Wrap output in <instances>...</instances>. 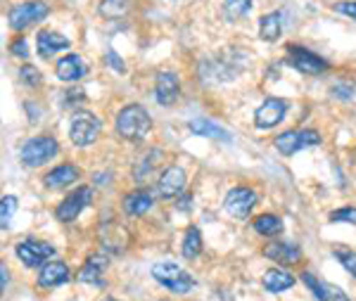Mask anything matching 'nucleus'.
<instances>
[{
  "label": "nucleus",
  "instance_id": "obj_35",
  "mask_svg": "<svg viewBox=\"0 0 356 301\" xmlns=\"http://www.w3.org/2000/svg\"><path fill=\"white\" fill-rule=\"evenodd\" d=\"M335 12L347 14L349 19H356V0H339V3H335Z\"/></svg>",
  "mask_w": 356,
  "mask_h": 301
},
{
  "label": "nucleus",
  "instance_id": "obj_3",
  "mask_svg": "<svg viewBox=\"0 0 356 301\" xmlns=\"http://www.w3.org/2000/svg\"><path fill=\"white\" fill-rule=\"evenodd\" d=\"M152 278L161 284V287L169 289V292H174V294H188V292H192V287H195V278L188 276L181 266H176V263H171V261L152 266Z\"/></svg>",
  "mask_w": 356,
  "mask_h": 301
},
{
  "label": "nucleus",
  "instance_id": "obj_39",
  "mask_svg": "<svg viewBox=\"0 0 356 301\" xmlns=\"http://www.w3.org/2000/svg\"><path fill=\"white\" fill-rule=\"evenodd\" d=\"M107 62H110L115 69H119V72H123V64L117 60V52H110V55H107Z\"/></svg>",
  "mask_w": 356,
  "mask_h": 301
},
{
  "label": "nucleus",
  "instance_id": "obj_22",
  "mask_svg": "<svg viewBox=\"0 0 356 301\" xmlns=\"http://www.w3.org/2000/svg\"><path fill=\"white\" fill-rule=\"evenodd\" d=\"M188 128H190L195 136H202V138H214V141H226L230 143V133L226 131V128L217 126L214 121L209 119H192L188 123Z\"/></svg>",
  "mask_w": 356,
  "mask_h": 301
},
{
  "label": "nucleus",
  "instance_id": "obj_29",
  "mask_svg": "<svg viewBox=\"0 0 356 301\" xmlns=\"http://www.w3.org/2000/svg\"><path fill=\"white\" fill-rule=\"evenodd\" d=\"M14 211H17V197L5 195L3 202H0V225H3V230L10 228V221H12Z\"/></svg>",
  "mask_w": 356,
  "mask_h": 301
},
{
  "label": "nucleus",
  "instance_id": "obj_8",
  "mask_svg": "<svg viewBox=\"0 0 356 301\" xmlns=\"http://www.w3.org/2000/svg\"><path fill=\"white\" fill-rule=\"evenodd\" d=\"M257 192L252 190V187H245V185H237L233 190L226 195L224 200V209L228 216L233 218H247L252 214V209H255L257 204Z\"/></svg>",
  "mask_w": 356,
  "mask_h": 301
},
{
  "label": "nucleus",
  "instance_id": "obj_4",
  "mask_svg": "<svg viewBox=\"0 0 356 301\" xmlns=\"http://www.w3.org/2000/svg\"><path fill=\"white\" fill-rule=\"evenodd\" d=\"M48 12H50V8L43 0H24L8 12V24L12 31H24L46 19Z\"/></svg>",
  "mask_w": 356,
  "mask_h": 301
},
{
  "label": "nucleus",
  "instance_id": "obj_10",
  "mask_svg": "<svg viewBox=\"0 0 356 301\" xmlns=\"http://www.w3.org/2000/svg\"><path fill=\"white\" fill-rule=\"evenodd\" d=\"M14 251H17L19 261L29 268L46 266L48 259L55 256V249H52L48 242H39V240H21L19 245L14 247Z\"/></svg>",
  "mask_w": 356,
  "mask_h": 301
},
{
  "label": "nucleus",
  "instance_id": "obj_15",
  "mask_svg": "<svg viewBox=\"0 0 356 301\" xmlns=\"http://www.w3.org/2000/svg\"><path fill=\"white\" fill-rule=\"evenodd\" d=\"M55 74L64 83H77V81H81L88 74V67H86V62L81 60L79 55L69 52V55H64L62 60L55 64Z\"/></svg>",
  "mask_w": 356,
  "mask_h": 301
},
{
  "label": "nucleus",
  "instance_id": "obj_7",
  "mask_svg": "<svg viewBox=\"0 0 356 301\" xmlns=\"http://www.w3.org/2000/svg\"><path fill=\"white\" fill-rule=\"evenodd\" d=\"M90 197H93V190L88 185H81L77 190H72L62 202L57 204V211L55 216L59 218L62 223H72L79 218V214L83 211L86 207L90 204Z\"/></svg>",
  "mask_w": 356,
  "mask_h": 301
},
{
  "label": "nucleus",
  "instance_id": "obj_18",
  "mask_svg": "<svg viewBox=\"0 0 356 301\" xmlns=\"http://www.w3.org/2000/svg\"><path fill=\"white\" fill-rule=\"evenodd\" d=\"M152 209V195H150L145 187H138V190H131L126 197H123V214L131 218L145 216V214Z\"/></svg>",
  "mask_w": 356,
  "mask_h": 301
},
{
  "label": "nucleus",
  "instance_id": "obj_25",
  "mask_svg": "<svg viewBox=\"0 0 356 301\" xmlns=\"http://www.w3.org/2000/svg\"><path fill=\"white\" fill-rule=\"evenodd\" d=\"M252 228L259 235H264V238H276L280 230H283V221H280L276 214H259L255 221H252Z\"/></svg>",
  "mask_w": 356,
  "mask_h": 301
},
{
  "label": "nucleus",
  "instance_id": "obj_23",
  "mask_svg": "<svg viewBox=\"0 0 356 301\" xmlns=\"http://www.w3.org/2000/svg\"><path fill=\"white\" fill-rule=\"evenodd\" d=\"M161 157H164V154H161V149H157V147L150 149V152H145L143 159H140L138 164H136V171H133V178H136L138 183H143V180L148 178V176L152 174V171L161 164Z\"/></svg>",
  "mask_w": 356,
  "mask_h": 301
},
{
  "label": "nucleus",
  "instance_id": "obj_14",
  "mask_svg": "<svg viewBox=\"0 0 356 301\" xmlns=\"http://www.w3.org/2000/svg\"><path fill=\"white\" fill-rule=\"evenodd\" d=\"M181 95V81L174 72H161L155 81V98L161 107H171Z\"/></svg>",
  "mask_w": 356,
  "mask_h": 301
},
{
  "label": "nucleus",
  "instance_id": "obj_38",
  "mask_svg": "<svg viewBox=\"0 0 356 301\" xmlns=\"http://www.w3.org/2000/svg\"><path fill=\"white\" fill-rule=\"evenodd\" d=\"M0 280H3V284H0V289H3V292H5V289H8V266H5V263H3V266H0Z\"/></svg>",
  "mask_w": 356,
  "mask_h": 301
},
{
  "label": "nucleus",
  "instance_id": "obj_24",
  "mask_svg": "<svg viewBox=\"0 0 356 301\" xmlns=\"http://www.w3.org/2000/svg\"><path fill=\"white\" fill-rule=\"evenodd\" d=\"M280 31H283V19H280V12H268L264 14L261 21H259V36L264 41H278Z\"/></svg>",
  "mask_w": 356,
  "mask_h": 301
},
{
  "label": "nucleus",
  "instance_id": "obj_33",
  "mask_svg": "<svg viewBox=\"0 0 356 301\" xmlns=\"http://www.w3.org/2000/svg\"><path fill=\"white\" fill-rule=\"evenodd\" d=\"M330 221L335 223H356V207H342L330 214Z\"/></svg>",
  "mask_w": 356,
  "mask_h": 301
},
{
  "label": "nucleus",
  "instance_id": "obj_20",
  "mask_svg": "<svg viewBox=\"0 0 356 301\" xmlns=\"http://www.w3.org/2000/svg\"><path fill=\"white\" fill-rule=\"evenodd\" d=\"M264 256L271 261H278V263H297L301 256L299 247L297 245H290V242H268L264 247Z\"/></svg>",
  "mask_w": 356,
  "mask_h": 301
},
{
  "label": "nucleus",
  "instance_id": "obj_36",
  "mask_svg": "<svg viewBox=\"0 0 356 301\" xmlns=\"http://www.w3.org/2000/svg\"><path fill=\"white\" fill-rule=\"evenodd\" d=\"M328 301H352V299H349L339 287H333V284H328Z\"/></svg>",
  "mask_w": 356,
  "mask_h": 301
},
{
  "label": "nucleus",
  "instance_id": "obj_31",
  "mask_svg": "<svg viewBox=\"0 0 356 301\" xmlns=\"http://www.w3.org/2000/svg\"><path fill=\"white\" fill-rule=\"evenodd\" d=\"M301 282H306V287L314 292L316 301H328V284L314 278L311 273H301Z\"/></svg>",
  "mask_w": 356,
  "mask_h": 301
},
{
  "label": "nucleus",
  "instance_id": "obj_19",
  "mask_svg": "<svg viewBox=\"0 0 356 301\" xmlns=\"http://www.w3.org/2000/svg\"><path fill=\"white\" fill-rule=\"evenodd\" d=\"M72 45L69 39H64L62 34H57V31H41L39 39H36V50H39L41 57H52L57 55L59 50H67V48Z\"/></svg>",
  "mask_w": 356,
  "mask_h": 301
},
{
  "label": "nucleus",
  "instance_id": "obj_13",
  "mask_svg": "<svg viewBox=\"0 0 356 301\" xmlns=\"http://www.w3.org/2000/svg\"><path fill=\"white\" fill-rule=\"evenodd\" d=\"M110 266V259L107 254H93L83 266L79 268L77 273V282L79 284H93V287H105V280H102V273Z\"/></svg>",
  "mask_w": 356,
  "mask_h": 301
},
{
  "label": "nucleus",
  "instance_id": "obj_5",
  "mask_svg": "<svg viewBox=\"0 0 356 301\" xmlns=\"http://www.w3.org/2000/svg\"><path fill=\"white\" fill-rule=\"evenodd\" d=\"M102 123L93 112H77L69 123V138L77 147H88L100 138Z\"/></svg>",
  "mask_w": 356,
  "mask_h": 301
},
{
  "label": "nucleus",
  "instance_id": "obj_6",
  "mask_svg": "<svg viewBox=\"0 0 356 301\" xmlns=\"http://www.w3.org/2000/svg\"><path fill=\"white\" fill-rule=\"evenodd\" d=\"M321 143V136H318V131L314 128H293V131H285L276 136V149L280 154H285V157H293L295 152H301V149L306 147H314V145Z\"/></svg>",
  "mask_w": 356,
  "mask_h": 301
},
{
  "label": "nucleus",
  "instance_id": "obj_2",
  "mask_svg": "<svg viewBox=\"0 0 356 301\" xmlns=\"http://www.w3.org/2000/svg\"><path fill=\"white\" fill-rule=\"evenodd\" d=\"M59 152V145L55 138L50 136H36L29 138L19 149V161L26 169H39V166L48 164L55 154Z\"/></svg>",
  "mask_w": 356,
  "mask_h": 301
},
{
  "label": "nucleus",
  "instance_id": "obj_16",
  "mask_svg": "<svg viewBox=\"0 0 356 301\" xmlns=\"http://www.w3.org/2000/svg\"><path fill=\"white\" fill-rule=\"evenodd\" d=\"M69 266L62 261H50L46 266H41L39 271V287L48 289V287H59V284H67L69 282Z\"/></svg>",
  "mask_w": 356,
  "mask_h": 301
},
{
  "label": "nucleus",
  "instance_id": "obj_1",
  "mask_svg": "<svg viewBox=\"0 0 356 301\" xmlns=\"http://www.w3.org/2000/svg\"><path fill=\"white\" fill-rule=\"evenodd\" d=\"M152 128V119H150L148 110L143 105H126L119 110L115 131L123 141H143Z\"/></svg>",
  "mask_w": 356,
  "mask_h": 301
},
{
  "label": "nucleus",
  "instance_id": "obj_12",
  "mask_svg": "<svg viewBox=\"0 0 356 301\" xmlns=\"http://www.w3.org/2000/svg\"><path fill=\"white\" fill-rule=\"evenodd\" d=\"M288 114V102L280 98H268L255 112V126L257 128H276Z\"/></svg>",
  "mask_w": 356,
  "mask_h": 301
},
{
  "label": "nucleus",
  "instance_id": "obj_28",
  "mask_svg": "<svg viewBox=\"0 0 356 301\" xmlns=\"http://www.w3.org/2000/svg\"><path fill=\"white\" fill-rule=\"evenodd\" d=\"M333 254H335V259L339 261V266H344V271L356 278V251L347 249V247H335Z\"/></svg>",
  "mask_w": 356,
  "mask_h": 301
},
{
  "label": "nucleus",
  "instance_id": "obj_17",
  "mask_svg": "<svg viewBox=\"0 0 356 301\" xmlns=\"http://www.w3.org/2000/svg\"><path fill=\"white\" fill-rule=\"evenodd\" d=\"M77 180H79V169L74 164H59L52 171H48L46 178H43L46 187H50V190H64V187L74 185Z\"/></svg>",
  "mask_w": 356,
  "mask_h": 301
},
{
  "label": "nucleus",
  "instance_id": "obj_27",
  "mask_svg": "<svg viewBox=\"0 0 356 301\" xmlns=\"http://www.w3.org/2000/svg\"><path fill=\"white\" fill-rule=\"evenodd\" d=\"M98 12L105 19H121L128 12V0H102Z\"/></svg>",
  "mask_w": 356,
  "mask_h": 301
},
{
  "label": "nucleus",
  "instance_id": "obj_21",
  "mask_svg": "<svg viewBox=\"0 0 356 301\" xmlns=\"http://www.w3.org/2000/svg\"><path fill=\"white\" fill-rule=\"evenodd\" d=\"M261 284L266 287V292L280 294V292H288V289L293 287L295 276H290L288 271H280V268H271V271L264 273Z\"/></svg>",
  "mask_w": 356,
  "mask_h": 301
},
{
  "label": "nucleus",
  "instance_id": "obj_26",
  "mask_svg": "<svg viewBox=\"0 0 356 301\" xmlns=\"http://www.w3.org/2000/svg\"><path fill=\"white\" fill-rule=\"evenodd\" d=\"M183 256L186 259H195V256L202 251V233H199L197 225H190L183 235V247H181Z\"/></svg>",
  "mask_w": 356,
  "mask_h": 301
},
{
  "label": "nucleus",
  "instance_id": "obj_32",
  "mask_svg": "<svg viewBox=\"0 0 356 301\" xmlns=\"http://www.w3.org/2000/svg\"><path fill=\"white\" fill-rule=\"evenodd\" d=\"M19 81L24 85H29V88H36V85H41V72L36 67H31V64H24V67L19 69Z\"/></svg>",
  "mask_w": 356,
  "mask_h": 301
},
{
  "label": "nucleus",
  "instance_id": "obj_41",
  "mask_svg": "<svg viewBox=\"0 0 356 301\" xmlns=\"http://www.w3.org/2000/svg\"><path fill=\"white\" fill-rule=\"evenodd\" d=\"M161 301H169V299H161Z\"/></svg>",
  "mask_w": 356,
  "mask_h": 301
},
{
  "label": "nucleus",
  "instance_id": "obj_37",
  "mask_svg": "<svg viewBox=\"0 0 356 301\" xmlns=\"http://www.w3.org/2000/svg\"><path fill=\"white\" fill-rule=\"evenodd\" d=\"M333 95H337V98H342V100H349V98H354V88L352 85H335V88H333Z\"/></svg>",
  "mask_w": 356,
  "mask_h": 301
},
{
  "label": "nucleus",
  "instance_id": "obj_9",
  "mask_svg": "<svg viewBox=\"0 0 356 301\" xmlns=\"http://www.w3.org/2000/svg\"><path fill=\"white\" fill-rule=\"evenodd\" d=\"M288 62L293 64L299 74H306V76H316V74L326 72L330 64H328L323 57H318L316 52L306 50V48L301 45H290L288 48Z\"/></svg>",
  "mask_w": 356,
  "mask_h": 301
},
{
  "label": "nucleus",
  "instance_id": "obj_11",
  "mask_svg": "<svg viewBox=\"0 0 356 301\" xmlns=\"http://www.w3.org/2000/svg\"><path fill=\"white\" fill-rule=\"evenodd\" d=\"M183 190H186V171L181 166H166L157 180V195L161 200H171L183 195Z\"/></svg>",
  "mask_w": 356,
  "mask_h": 301
},
{
  "label": "nucleus",
  "instance_id": "obj_30",
  "mask_svg": "<svg viewBox=\"0 0 356 301\" xmlns=\"http://www.w3.org/2000/svg\"><path fill=\"white\" fill-rule=\"evenodd\" d=\"M224 8L228 12V17L242 19L252 10V0H224Z\"/></svg>",
  "mask_w": 356,
  "mask_h": 301
},
{
  "label": "nucleus",
  "instance_id": "obj_40",
  "mask_svg": "<svg viewBox=\"0 0 356 301\" xmlns=\"http://www.w3.org/2000/svg\"><path fill=\"white\" fill-rule=\"evenodd\" d=\"M100 301H119V299H115V297H105V299H100Z\"/></svg>",
  "mask_w": 356,
  "mask_h": 301
},
{
  "label": "nucleus",
  "instance_id": "obj_34",
  "mask_svg": "<svg viewBox=\"0 0 356 301\" xmlns=\"http://www.w3.org/2000/svg\"><path fill=\"white\" fill-rule=\"evenodd\" d=\"M10 52L19 60H29V43H26V39H14L10 43Z\"/></svg>",
  "mask_w": 356,
  "mask_h": 301
}]
</instances>
